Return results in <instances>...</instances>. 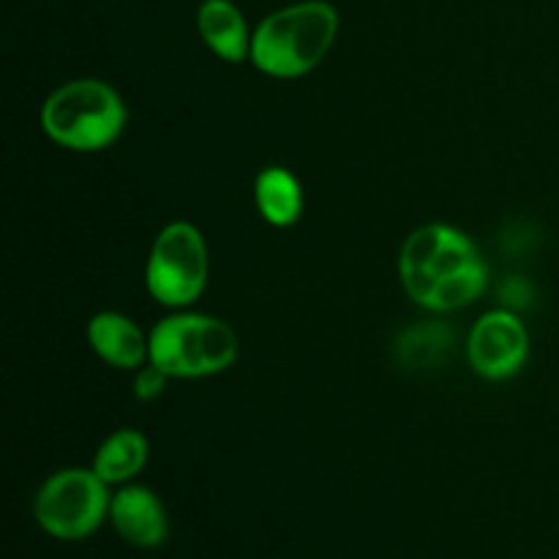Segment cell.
<instances>
[{"label":"cell","mask_w":559,"mask_h":559,"mask_svg":"<svg viewBox=\"0 0 559 559\" xmlns=\"http://www.w3.org/2000/svg\"><path fill=\"white\" fill-rule=\"evenodd\" d=\"M399 273L409 298L429 311H456L486 289V262L462 229L426 224L402 246Z\"/></svg>","instance_id":"obj_1"},{"label":"cell","mask_w":559,"mask_h":559,"mask_svg":"<svg viewBox=\"0 0 559 559\" xmlns=\"http://www.w3.org/2000/svg\"><path fill=\"white\" fill-rule=\"evenodd\" d=\"M338 33V14L325 0H306L267 14L251 33V63L276 80L309 74L325 60Z\"/></svg>","instance_id":"obj_2"},{"label":"cell","mask_w":559,"mask_h":559,"mask_svg":"<svg viewBox=\"0 0 559 559\" xmlns=\"http://www.w3.org/2000/svg\"><path fill=\"white\" fill-rule=\"evenodd\" d=\"M123 98L102 80L66 82L41 107L44 134L76 153L104 151L123 134Z\"/></svg>","instance_id":"obj_3"},{"label":"cell","mask_w":559,"mask_h":559,"mask_svg":"<svg viewBox=\"0 0 559 559\" xmlns=\"http://www.w3.org/2000/svg\"><path fill=\"white\" fill-rule=\"evenodd\" d=\"M151 364L178 380L211 377L238 358V336L227 322L207 314L164 317L147 336Z\"/></svg>","instance_id":"obj_4"},{"label":"cell","mask_w":559,"mask_h":559,"mask_svg":"<svg viewBox=\"0 0 559 559\" xmlns=\"http://www.w3.org/2000/svg\"><path fill=\"white\" fill-rule=\"evenodd\" d=\"M109 484L96 469H60L49 475L33 502L38 527L58 540H82L109 519Z\"/></svg>","instance_id":"obj_5"},{"label":"cell","mask_w":559,"mask_h":559,"mask_svg":"<svg viewBox=\"0 0 559 559\" xmlns=\"http://www.w3.org/2000/svg\"><path fill=\"white\" fill-rule=\"evenodd\" d=\"M207 282V246L189 222H173L156 235L147 254V293L162 306L183 309L202 295Z\"/></svg>","instance_id":"obj_6"},{"label":"cell","mask_w":559,"mask_h":559,"mask_svg":"<svg viewBox=\"0 0 559 559\" xmlns=\"http://www.w3.org/2000/svg\"><path fill=\"white\" fill-rule=\"evenodd\" d=\"M530 336L511 309L486 311L467 338V360L486 380H508L527 364Z\"/></svg>","instance_id":"obj_7"},{"label":"cell","mask_w":559,"mask_h":559,"mask_svg":"<svg viewBox=\"0 0 559 559\" xmlns=\"http://www.w3.org/2000/svg\"><path fill=\"white\" fill-rule=\"evenodd\" d=\"M109 522L126 544L136 549H158L169 535V519L156 491L147 486H123L109 502Z\"/></svg>","instance_id":"obj_8"},{"label":"cell","mask_w":559,"mask_h":559,"mask_svg":"<svg viewBox=\"0 0 559 559\" xmlns=\"http://www.w3.org/2000/svg\"><path fill=\"white\" fill-rule=\"evenodd\" d=\"M87 342L104 364L123 371H136L151 360L147 336L120 311H98L87 322Z\"/></svg>","instance_id":"obj_9"},{"label":"cell","mask_w":559,"mask_h":559,"mask_svg":"<svg viewBox=\"0 0 559 559\" xmlns=\"http://www.w3.org/2000/svg\"><path fill=\"white\" fill-rule=\"evenodd\" d=\"M197 31L211 52L227 63L251 58L249 27L233 0H202L197 11Z\"/></svg>","instance_id":"obj_10"},{"label":"cell","mask_w":559,"mask_h":559,"mask_svg":"<svg viewBox=\"0 0 559 559\" xmlns=\"http://www.w3.org/2000/svg\"><path fill=\"white\" fill-rule=\"evenodd\" d=\"M254 202L267 224L293 227L304 213V189L289 169L265 167L254 178Z\"/></svg>","instance_id":"obj_11"},{"label":"cell","mask_w":559,"mask_h":559,"mask_svg":"<svg viewBox=\"0 0 559 559\" xmlns=\"http://www.w3.org/2000/svg\"><path fill=\"white\" fill-rule=\"evenodd\" d=\"M147 462V440L134 429H120L102 442L93 469L109 486L129 484Z\"/></svg>","instance_id":"obj_12"},{"label":"cell","mask_w":559,"mask_h":559,"mask_svg":"<svg viewBox=\"0 0 559 559\" xmlns=\"http://www.w3.org/2000/svg\"><path fill=\"white\" fill-rule=\"evenodd\" d=\"M453 347V328L442 322H424L404 331L396 342V355L404 366L426 369L445 360Z\"/></svg>","instance_id":"obj_13"},{"label":"cell","mask_w":559,"mask_h":559,"mask_svg":"<svg viewBox=\"0 0 559 559\" xmlns=\"http://www.w3.org/2000/svg\"><path fill=\"white\" fill-rule=\"evenodd\" d=\"M167 380H169L167 371L158 369L156 364H151V360H147L142 369H136L134 396L140 399V402H153V399H158L164 393V388H167Z\"/></svg>","instance_id":"obj_14"},{"label":"cell","mask_w":559,"mask_h":559,"mask_svg":"<svg viewBox=\"0 0 559 559\" xmlns=\"http://www.w3.org/2000/svg\"><path fill=\"white\" fill-rule=\"evenodd\" d=\"M500 298H506L511 306H524V298H527V284L522 278H508L500 287Z\"/></svg>","instance_id":"obj_15"}]
</instances>
